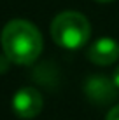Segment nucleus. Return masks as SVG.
Returning a JSON list of instances; mask_svg holds the SVG:
<instances>
[{
	"mask_svg": "<svg viewBox=\"0 0 119 120\" xmlns=\"http://www.w3.org/2000/svg\"><path fill=\"white\" fill-rule=\"evenodd\" d=\"M2 51L16 64H32L42 52V35L33 23L26 19H12L4 26Z\"/></svg>",
	"mask_w": 119,
	"mask_h": 120,
	"instance_id": "obj_1",
	"label": "nucleus"
},
{
	"mask_svg": "<svg viewBox=\"0 0 119 120\" xmlns=\"http://www.w3.org/2000/svg\"><path fill=\"white\" fill-rule=\"evenodd\" d=\"M51 37L63 49H79L91 37V24L88 18L75 11L60 12L51 23Z\"/></svg>",
	"mask_w": 119,
	"mask_h": 120,
	"instance_id": "obj_2",
	"label": "nucleus"
},
{
	"mask_svg": "<svg viewBox=\"0 0 119 120\" xmlns=\"http://www.w3.org/2000/svg\"><path fill=\"white\" fill-rule=\"evenodd\" d=\"M117 87L112 78L105 75H91L84 84V94L93 105H110L117 99Z\"/></svg>",
	"mask_w": 119,
	"mask_h": 120,
	"instance_id": "obj_3",
	"label": "nucleus"
},
{
	"mask_svg": "<svg viewBox=\"0 0 119 120\" xmlns=\"http://www.w3.org/2000/svg\"><path fill=\"white\" fill-rule=\"evenodd\" d=\"M44 99L35 87H23L12 98V110L19 118H35L42 111Z\"/></svg>",
	"mask_w": 119,
	"mask_h": 120,
	"instance_id": "obj_4",
	"label": "nucleus"
},
{
	"mask_svg": "<svg viewBox=\"0 0 119 120\" xmlns=\"http://www.w3.org/2000/svg\"><path fill=\"white\" fill-rule=\"evenodd\" d=\"M88 57L91 63L98 66L114 64L119 59V44L110 37H100L91 44L88 51Z\"/></svg>",
	"mask_w": 119,
	"mask_h": 120,
	"instance_id": "obj_5",
	"label": "nucleus"
},
{
	"mask_svg": "<svg viewBox=\"0 0 119 120\" xmlns=\"http://www.w3.org/2000/svg\"><path fill=\"white\" fill-rule=\"evenodd\" d=\"M105 120H119V105L109 110V113H107V117H105Z\"/></svg>",
	"mask_w": 119,
	"mask_h": 120,
	"instance_id": "obj_6",
	"label": "nucleus"
},
{
	"mask_svg": "<svg viewBox=\"0 0 119 120\" xmlns=\"http://www.w3.org/2000/svg\"><path fill=\"white\" fill-rule=\"evenodd\" d=\"M112 80H114V84H116V87L119 89V66L116 70H114V73H112Z\"/></svg>",
	"mask_w": 119,
	"mask_h": 120,
	"instance_id": "obj_7",
	"label": "nucleus"
},
{
	"mask_svg": "<svg viewBox=\"0 0 119 120\" xmlns=\"http://www.w3.org/2000/svg\"><path fill=\"white\" fill-rule=\"evenodd\" d=\"M96 2H102V4H107V2H112V0H96Z\"/></svg>",
	"mask_w": 119,
	"mask_h": 120,
	"instance_id": "obj_8",
	"label": "nucleus"
}]
</instances>
